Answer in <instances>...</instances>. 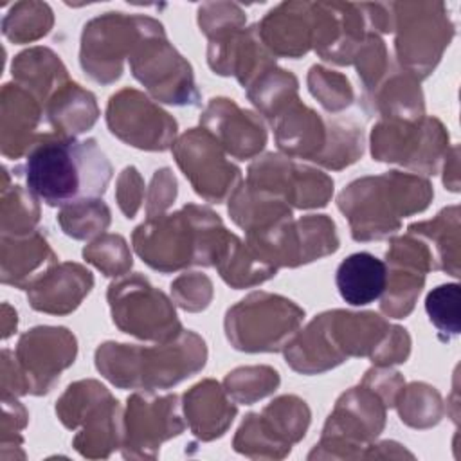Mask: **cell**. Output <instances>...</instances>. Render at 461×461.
Returning <instances> with one entry per match:
<instances>
[{
	"mask_svg": "<svg viewBox=\"0 0 461 461\" xmlns=\"http://www.w3.org/2000/svg\"><path fill=\"white\" fill-rule=\"evenodd\" d=\"M340 297L351 306H366L382 297L387 285V265L371 252H355L337 268Z\"/></svg>",
	"mask_w": 461,
	"mask_h": 461,
	"instance_id": "cell-29",
	"label": "cell"
},
{
	"mask_svg": "<svg viewBox=\"0 0 461 461\" xmlns=\"http://www.w3.org/2000/svg\"><path fill=\"white\" fill-rule=\"evenodd\" d=\"M99 108L92 92L77 83H65L45 104V117L56 135L76 137L97 121Z\"/></svg>",
	"mask_w": 461,
	"mask_h": 461,
	"instance_id": "cell-30",
	"label": "cell"
},
{
	"mask_svg": "<svg viewBox=\"0 0 461 461\" xmlns=\"http://www.w3.org/2000/svg\"><path fill=\"white\" fill-rule=\"evenodd\" d=\"M151 18L124 13H104L90 20L81 36V67L97 83L121 77L122 61L130 58Z\"/></svg>",
	"mask_w": 461,
	"mask_h": 461,
	"instance_id": "cell-14",
	"label": "cell"
},
{
	"mask_svg": "<svg viewBox=\"0 0 461 461\" xmlns=\"http://www.w3.org/2000/svg\"><path fill=\"white\" fill-rule=\"evenodd\" d=\"M83 258L104 276H124L131 268V254L126 240L119 234H103L83 249Z\"/></svg>",
	"mask_w": 461,
	"mask_h": 461,
	"instance_id": "cell-41",
	"label": "cell"
},
{
	"mask_svg": "<svg viewBox=\"0 0 461 461\" xmlns=\"http://www.w3.org/2000/svg\"><path fill=\"white\" fill-rule=\"evenodd\" d=\"M13 77L41 103L43 112L47 101L68 83V74L61 59L43 47H34L18 54L13 63Z\"/></svg>",
	"mask_w": 461,
	"mask_h": 461,
	"instance_id": "cell-31",
	"label": "cell"
},
{
	"mask_svg": "<svg viewBox=\"0 0 461 461\" xmlns=\"http://www.w3.org/2000/svg\"><path fill=\"white\" fill-rule=\"evenodd\" d=\"M409 232L423 238L434 254L438 270L459 276V207L443 209L434 220L409 225Z\"/></svg>",
	"mask_w": 461,
	"mask_h": 461,
	"instance_id": "cell-32",
	"label": "cell"
},
{
	"mask_svg": "<svg viewBox=\"0 0 461 461\" xmlns=\"http://www.w3.org/2000/svg\"><path fill=\"white\" fill-rule=\"evenodd\" d=\"M94 286L90 270L77 263L52 265L25 290L34 310L65 315L74 312Z\"/></svg>",
	"mask_w": 461,
	"mask_h": 461,
	"instance_id": "cell-24",
	"label": "cell"
},
{
	"mask_svg": "<svg viewBox=\"0 0 461 461\" xmlns=\"http://www.w3.org/2000/svg\"><path fill=\"white\" fill-rule=\"evenodd\" d=\"M130 67L149 94L167 104H198L191 65L167 41L160 22L151 18L146 32L130 54Z\"/></svg>",
	"mask_w": 461,
	"mask_h": 461,
	"instance_id": "cell-11",
	"label": "cell"
},
{
	"mask_svg": "<svg viewBox=\"0 0 461 461\" xmlns=\"http://www.w3.org/2000/svg\"><path fill=\"white\" fill-rule=\"evenodd\" d=\"M173 299L187 312L205 310L212 299V283L207 276L193 272L184 274L171 283Z\"/></svg>",
	"mask_w": 461,
	"mask_h": 461,
	"instance_id": "cell-44",
	"label": "cell"
},
{
	"mask_svg": "<svg viewBox=\"0 0 461 461\" xmlns=\"http://www.w3.org/2000/svg\"><path fill=\"white\" fill-rule=\"evenodd\" d=\"M144 194V182L139 171L130 166L124 167L117 180V202L126 218H133L140 207V200Z\"/></svg>",
	"mask_w": 461,
	"mask_h": 461,
	"instance_id": "cell-46",
	"label": "cell"
},
{
	"mask_svg": "<svg viewBox=\"0 0 461 461\" xmlns=\"http://www.w3.org/2000/svg\"><path fill=\"white\" fill-rule=\"evenodd\" d=\"M2 97V151L9 158H18L43 135L36 128L45 112L41 103L18 83L4 85Z\"/></svg>",
	"mask_w": 461,
	"mask_h": 461,
	"instance_id": "cell-26",
	"label": "cell"
},
{
	"mask_svg": "<svg viewBox=\"0 0 461 461\" xmlns=\"http://www.w3.org/2000/svg\"><path fill=\"white\" fill-rule=\"evenodd\" d=\"M229 236L218 214L189 203L173 214L148 218L131 240L144 263L167 274L191 265L214 267Z\"/></svg>",
	"mask_w": 461,
	"mask_h": 461,
	"instance_id": "cell-3",
	"label": "cell"
},
{
	"mask_svg": "<svg viewBox=\"0 0 461 461\" xmlns=\"http://www.w3.org/2000/svg\"><path fill=\"white\" fill-rule=\"evenodd\" d=\"M200 124L227 153L240 160L256 157L267 144V130L259 115L241 110L232 99H211Z\"/></svg>",
	"mask_w": 461,
	"mask_h": 461,
	"instance_id": "cell-23",
	"label": "cell"
},
{
	"mask_svg": "<svg viewBox=\"0 0 461 461\" xmlns=\"http://www.w3.org/2000/svg\"><path fill=\"white\" fill-rule=\"evenodd\" d=\"M176 198V180L169 167L157 169L151 178V189L148 196L146 212L148 216L162 214Z\"/></svg>",
	"mask_w": 461,
	"mask_h": 461,
	"instance_id": "cell-45",
	"label": "cell"
},
{
	"mask_svg": "<svg viewBox=\"0 0 461 461\" xmlns=\"http://www.w3.org/2000/svg\"><path fill=\"white\" fill-rule=\"evenodd\" d=\"M185 423L203 441L220 438L236 416V405L214 380H203L184 394Z\"/></svg>",
	"mask_w": 461,
	"mask_h": 461,
	"instance_id": "cell-28",
	"label": "cell"
},
{
	"mask_svg": "<svg viewBox=\"0 0 461 461\" xmlns=\"http://www.w3.org/2000/svg\"><path fill=\"white\" fill-rule=\"evenodd\" d=\"M434 191L420 175L387 171L351 182L339 194V209L348 216L357 241L384 240L400 229V220L429 207Z\"/></svg>",
	"mask_w": 461,
	"mask_h": 461,
	"instance_id": "cell-5",
	"label": "cell"
},
{
	"mask_svg": "<svg viewBox=\"0 0 461 461\" xmlns=\"http://www.w3.org/2000/svg\"><path fill=\"white\" fill-rule=\"evenodd\" d=\"M396 56L403 72L427 77L454 36V23L439 2L393 4Z\"/></svg>",
	"mask_w": 461,
	"mask_h": 461,
	"instance_id": "cell-9",
	"label": "cell"
},
{
	"mask_svg": "<svg viewBox=\"0 0 461 461\" xmlns=\"http://www.w3.org/2000/svg\"><path fill=\"white\" fill-rule=\"evenodd\" d=\"M411 339L400 326H391L373 312L344 310L317 315L285 348L286 364L304 375L328 371L349 357H369L376 366L405 362Z\"/></svg>",
	"mask_w": 461,
	"mask_h": 461,
	"instance_id": "cell-1",
	"label": "cell"
},
{
	"mask_svg": "<svg viewBox=\"0 0 461 461\" xmlns=\"http://www.w3.org/2000/svg\"><path fill=\"white\" fill-rule=\"evenodd\" d=\"M110 209L99 198H88L61 207L58 221L63 232L74 240H86L104 232L110 225Z\"/></svg>",
	"mask_w": 461,
	"mask_h": 461,
	"instance_id": "cell-37",
	"label": "cell"
},
{
	"mask_svg": "<svg viewBox=\"0 0 461 461\" xmlns=\"http://www.w3.org/2000/svg\"><path fill=\"white\" fill-rule=\"evenodd\" d=\"M387 285L380 303V310L387 317H407L423 288L425 274L436 268L430 245L416 236L398 238L387 249Z\"/></svg>",
	"mask_w": 461,
	"mask_h": 461,
	"instance_id": "cell-20",
	"label": "cell"
},
{
	"mask_svg": "<svg viewBox=\"0 0 461 461\" xmlns=\"http://www.w3.org/2000/svg\"><path fill=\"white\" fill-rule=\"evenodd\" d=\"M304 319V310L294 301L254 292L229 308L225 315V333L229 342L247 353L281 351L297 333Z\"/></svg>",
	"mask_w": 461,
	"mask_h": 461,
	"instance_id": "cell-8",
	"label": "cell"
},
{
	"mask_svg": "<svg viewBox=\"0 0 461 461\" xmlns=\"http://www.w3.org/2000/svg\"><path fill=\"white\" fill-rule=\"evenodd\" d=\"M40 220L36 196L22 185L4 187L2 196V236H23L34 229Z\"/></svg>",
	"mask_w": 461,
	"mask_h": 461,
	"instance_id": "cell-39",
	"label": "cell"
},
{
	"mask_svg": "<svg viewBox=\"0 0 461 461\" xmlns=\"http://www.w3.org/2000/svg\"><path fill=\"white\" fill-rule=\"evenodd\" d=\"M245 184L272 193L297 209L324 207L333 193V180L326 173L274 153L249 167Z\"/></svg>",
	"mask_w": 461,
	"mask_h": 461,
	"instance_id": "cell-17",
	"label": "cell"
},
{
	"mask_svg": "<svg viewBox=\"0 0 461 461\" xmlns=\"http://www.w3.org/2000/svg\"><path fill=\"white\" fill-rule=\"evenodd\" d=\"M176 164L193 189L212 203L230 198L241 182L238 166L227 160L225 149L203 128H193L173 144Z\"/></svg>",
	"mask_w": 461,
	"mask_h": 461,
	"instance_id": "cell-16",
	"label": "cell"
},
{
	"mask_svg": "<svg viewBox=\"0 0 461 461\" xmlns=\"http://www.w3.org/2000/svg\"><path fill=\"white\" fill-rule=\"evenodd\" d=\"M106 122L115 137L139 149L164 151L175 144L176 121L133 88H122L110 97Z\"/></svg>",
	"mask_w": 461,
	"mask_h": 461,
	"instance_id": "cell-19",
	"label": "cell"
},
{
	"mask_svg": "<svg viewBox=\"0 0 461 461\" xmlns=\"http://www.w3.org/2000/svg\"><path fill=\"white\" fill-rule=\"evenodd\" d=\"M76 337L67 328L38 326L23 333L16 346L13 378H2L4 396L45 394L59 378V373L74 364Z\"/></svg>",
	"mask_w": 461,
	"mask_h": 461,
	"instance_id": "cell-10",
	"label": "cell"
},
{
	"mask_svg": "<svg viewBox=\"0 0 461 461\" xmlns=\"http://www.w3.org/2000/svg\"><path fill=\"white\" fill-rule=\"evenodd\" d=\"M400 420L414 429H427L436 425L443 414L439 393L421 382L403 387L396 398Z\"/></svg>",
	"mask_w": 461,
	"mask_h": 461,
	"instance_id": "cell-35",
	"label": "cell"
},
{
	"mask_svg": "<svg viewBox=\"0 0 461 461\" xmlns=\"http://www.w3.org/2000/svg\"><path fill=\"white\" fill-rule=\"evenodd\" d=\"M276 142L288 157L342 169L362 155V131L357 126L322 119L317 112L294 99L272 121Z\"/></svg>",
	"mask_w": 461,
	"mask_h": 461,
	"instance_id": "cell-6",
	"label": "cell"
},
{
	"mask_svg": "<svg viewBox=\"0 0 461 461\" xmlns=\"http://www.w3.org/2000/svg\"><path fill=\"white\" fill-rule=\"evenodd\" d=\"M14 171L50 207L99 198L112 180V164L94 139L56 133H43Z\"/></svg>",
	"mask_w": 461,
	"mask_h": 461,
	"instance_id": "cell-2",
	"label": "cell"
},
{
	"mask_svg": "<svg viewBox=\"0 0 461 461\" xmlns=\"http://www.w3.org/2000/svg\"><path fill=\"white\" fill-rule=\"evenodd\" d=\"M108 303L113 324L128 335L167 342L184 331L171 301L140 274L112 283Z\"/></svg>",
	"mask_w": 461,
	"mask_h": 461,
	"instance_id": "cell-13",
	"label": "cell"
},
{
	"mask_svg": "<svg viewBox=\"0 0 461 461\" xmlns=\"http://www.w3.org/2000/svg\"><path fill=\"white\" fill-rule=\"evenodd\" d=\"M122 436L124 457H155L162 441L178 436L187 423L182 420L176 394L153 396L151 391L128 398Z\"/></svg>",
	"mask_w": 461,
	"mask_h": 461,
	"instance_id": "cell-18",
	"label": "cell"
},
{
	"mask_svg": "<svg viewBox=\"0 0 461 461\" xmlns=\"http://www.w3.org/2000/svg\"><path fill=\"white\" fill-rule=\"evenodd\" d=\"M313 36L312 47L317 54L339 65L353 61L369 29L362 4H312Z\"/></svg>",
	"mask_w": 461,
	"mask_h": 461,
	"instance_id": "cell-22",
	"label": "cell"
},
{
	"mask_svg": "<svg viewBox=\"0 0 461 461\" xmlns=\"http://www.w3.org/2000/svg\"><path fill=\"white\" fill-rule=\"evenodd\" d=\"M52 265L56 254L41 232L2 236V283L25 290Z\"/></svg>",
	"mask_w": 461,
	"mask_h": 461,
	"instance_id": "cell-27",
	"label": "cell"
},
{
	"mask_svg": "<svg viewBox=\"0 0 461 461\" xmlns=\"http://www.w3.org/2000/svg\"><path fill=\"white\" fill-rule=\"evenodd\" d=\"M310 409L297 396H281L261 414H249L234 438V448L250 457H283L304 438Z\"/></svg>",
	"mask_w": 461,
	"mask_h": 461,
	"instance_id": "cell-15",
	"label": "cell"
},
{
	"mask_svg": "<svg viewBox=\"0 0 461 461\" xmlns=\"http://www.w3.org/2000/svg\"><path fill=\"white\" fill-rule=\"evenodd\" d=\"M279 385V375L268 366L238 367L225 376L223 389L238 403L250 405L256 400L274 393Z\"/></svg>",
	"mask_w": 461,
	"mask_h": 461,
	"instance_id": "cell-38",
	"label": "cell"
},
{
	"mask_svg": "<svg viewBox=\"0 0 461 461\" xmlns=\"http://www.w3.org/2000/svg\"><path fill=\"white\" fill-rule=\"evenodd\" d=\"M207 360V348L194 331L153 348L104 342L95 351V366L103 376L121 389H169L198 373Z\"/></svg>",
	"mask_w": 461,
	"mask_h": 461,
	"instance_id": "cell-4",
	"label": "cell"
},
{
	"mask_svg": "<svg viewBox=\"0 0 461 461\" xmlns=\"http://www.w3.org/2000/svg\"><path fill=\"white\" fill-rule=\"evenodd\" d=\"M425 310L441 340L459 335V285H439L425 299Z\"/></svg>",
	"mask_w": 461,
	"mask_h": 461,
	"instance_id": "cell-40",
	"label": "cell"
},
{
	"mask_svg": "<svg viewBox=\"0 0 461 461\" xmlns=\"http://www.w3.org/2000/svg\"><path fill=\"white\" fill-rule=\"evenodd\" d=\"M223 281L234 288L259 285L276 276L277 268L263 263L247 243L230 232L216 265Z\"/></svg>",
	"mask_w": 461,
	"mask_h": 461,
	"instance_id": "cell-33",
	"label": "cell"
},
{
	"mask_svg": "<svg viewBox=\"0 0 461 461\" xmlns=\"http://www.w3.org/2000/svg\"><path fill=\"white\" fill-rule=\"evenodd\" d=\"M198 23H200V31L211 41L232 31L243 29L245 13L236 4H227V2L203 4L198 9Z\"/></svg>",
	"mask_w": 461,
	"mask_h": 461,
	"instance_id": "cell-43",
	"label": "cell"
},
{
	"mask_svg": "<svg viewBox=\"0 0 461 461\" xmlns=\"http://www.w3.org/2000/svg\"><path fill=\"white\" fill-rule=\"evenodd\" d=\"M312 95L330 112H340L353 101V88L346 76L313 65L308 74Z\"/></svg>",
	"mask_w": 461,
	"mask_h": 461,
	"instance_id": "cell-42",
	"label": "cell"
},
{
	"mask_svg": "<svg viewBox=\"0 0 461 461\" xmlns=\"http://www.w3.org/2000/svg\"><path fill=\"white\" fill-rule=\"evenodd\" d=\"M371 153L376 160L436 175L448 153V133L434 117L382 119L371 131Z\"/></svg>",
	"mask_w": 461,
	"mask_h": 461,
	"instance_id": "cell-12",
	"label": "cell"
},
{
	"mask_svg": "<svg viewBox=\"0 0 461 461\" xmlns=\"http://www.w3.org/2000/svg\"><path fill=\"white\" fill-rule=\"evenodd\" d=\"M56 414L68 429L83 425L74 447L88 457H106L122 445L124 421L119 402L95 380L70 384L56 405Z\"/></svg>",
	"mask_w": 461,
	"mask_h": 461,
	"instance_id": "cell-7",
	"label": "cell"
},
{
	"mask_svg": "<svg viewBox=\"0 0 461 461\" xmlns=\"http://www.w3.org/2000/svg\"><path fill=\"white\" fill-rule=\"evenodd\" d=\"M52 11L41 2H20L2 22L4 34L14 43H27L45 36L52 27Z\"/></svg>",
	"mask_w": 461,
	"mask_h": 461,
	"instance_id": "cell-36",
	"label": "cell"
},
{
	"mask_svg": "<svg viewBox=\"0 0 461 461\" xmlns=\"http://www.w3.org/2000/svg\"><path fill=\"white\" fill-rule=\"evenodd\" d=\"M297 77L276 65L256 77L247 88L249 99L272 122L283 108L297 99Z\"/></svg>",
	"mask_w": 461,
	"mask_h": 461,
	"instance_id": "cell-34",
	"label": "cell"
},
{
	"mask_svg": "<svg viewBox=\"0 0 461 461\" xmlns=\"http://www.w3.org/2000/svg\"><path fill=\"white\" fill-rule=\"evenodd\" d=\"M258 34L274 56L299 58L312 49V4L285 2L256 23Z\"/></svg>",
	"mask_w": 461,
	"mask_h": 461,
	"instance_id": "cell-25",
	"label": "cell"
},
{
	"mask_svg": "<svg viewBox=\"0 0 461 461\" xmlns=\"http://www.w3.org/2000/svg\"><path fill=\"white\" fill-rule=\"evenodd\" d=\"M384 400L366 384L344 393L330 414L319 447H364L385 421Z\"/></svg>",
	"mask_w": 461,
	"mask_h": 461,
	"instance_id": "cell-21",
	"label": "cell"
}]
</instances>
